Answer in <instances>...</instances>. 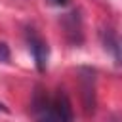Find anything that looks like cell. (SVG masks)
I'll return each instance as SVG.
<instances>
[{
	"instance_id": "3",
	"label": "cell",
	"mask_w": 122,
	"mask_h": 122,
	"mask_svg": "<svg viewBox=\"0 0 122 122\" xmlns=\"http://www.w3.org/2000/svg\"><path fill=\"white\" fill-rule=\"evenodd\" d=\"M101 42H103V48L112 55L114 63L122 67V36L112 29H105L101 30Z\"/></svg>"
},
{
	"instance_id": "5",
	"label": "cell",
	"mask_w": 122,
	"mask_h": 122,
	"mask_svg": "<svg viewBox=\"0 0 122 122\" xmlns=\"http://www.w3.org/2000/svg\"><path fill=\"white\" fill-rule=\"evenodd\" d=\"M50 4H53V6H59V8H63V6H67L69 4V0H48Z\"/></svg>"
},
{
	"instance_id": "2",
	"label": "cell",
	"mask_w": 122,
	"mask_h": 122,
	"mask_svg": "<svg viewBox=\"0 0 122 122\" xmlns=\"http://www.w3.org/2000/svg\"><path fill=\"white\" fill-rule=\"evenodd\" d=\"M25 38H27V46H29V51H30V55H32V59H34L36 69H38L40 72L46 71L48 59H50V46H48V42H46L34 29H27Z\"/></svg>"
},
{
	"instance_id": "1",
	"label": "cell",
	"mask_w": 122,
	"mask_h": 122,
	"mask_svg": "<svg viewBox=\"0 0 122 122\" xmlns=\"http://www.w3.org/2000/svg\"><path fill=\"white\" fill-rule=\"evenodd\" d=\"M34 118L36 122H72L71 101L61 92L55 97L36 95L34 97Z\"/></svg>"
},
{
	"instance_id": "4",
	"label": "cell",
	"mask_w": 122,
	"mask_h": 122,
	"mask_svg": "<svg viewBox=\"0 0 122 122\" xmlns=\"http://www.w3.org/2000/svg\"><path fill=\"white\" fill-rule=\"evenodd\" d=\"M10 57H11V53H10V46H8L6 42H0V63H8Z\"/></svg>"
}]
</instances>
